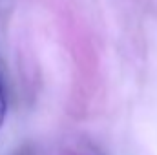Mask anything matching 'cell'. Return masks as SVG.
<instances>
[{"mask_svg":"<svg viewBox=\"0 0 157 155\" xmlns=\"http://www.w3.org/2000/svg\"><path fill=\"white\" fill-rule=\"evenodd\" d=\"M6 117H7V93H6L4 80L0 77V130L6 122Z\"/></svg>","mask_w":157,"mask_h":155,"instance_id":"cell-1","label":"cell"}]
</instances>
